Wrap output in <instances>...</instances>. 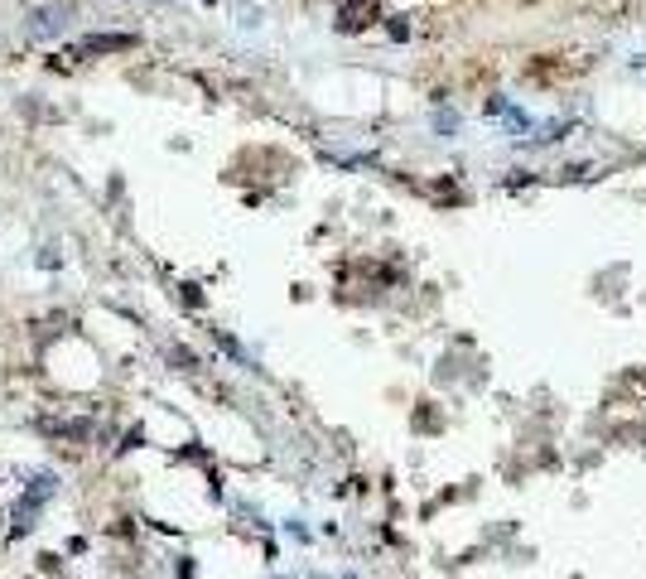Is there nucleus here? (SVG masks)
Returning a JSON list of instances; mask_svg holds the SVG:
<instances>
[{
    "mask_svg": "<svg viewBox=\"0 0 646 579\" xmlns=\"http://www.w3.org/2000/svg\"><path fill=\"white\" fill-rule=\"evenodd\" d=\"M73 20H78V5H73V0H49V5L29 10L25 34H29V39H58V34L73 25Z\"/></svg>",
    "mask_w": 646,
    "mask_h": 579,
    "instance_id": "1",
    "label": "nucleus"
},
{
    "mask_svg": "<svg viewBox=\"0 0 646 579\" xmlns=\"http://www.w3.org/2000/svg\"><path fill=\"white\" fill-rule=\"evenodd\" d=\"M131 44H135V34H92V39L78 44V54H121Z\"/></svg>",
    "mask_w": 646,
    "mask_h": 579,
    "instance_id": "2",
    "label": "nucleus"
},
{
    "mask_svg": "<svg viewBox=\"0 0 646 579\" xmlns=\"http://www.w3.org/2000/svg\"><path fill=\"white\" fill-rule=\"evenodd\" d=\"M58 493V473H34V478H29V493L25 497H34V502H49V497Z\"/></svg>",
    "mask_w": 646,
    "mask_h": 579,
    "instance_id": "3",
    "label": "nucleus"
}]
</instances>
